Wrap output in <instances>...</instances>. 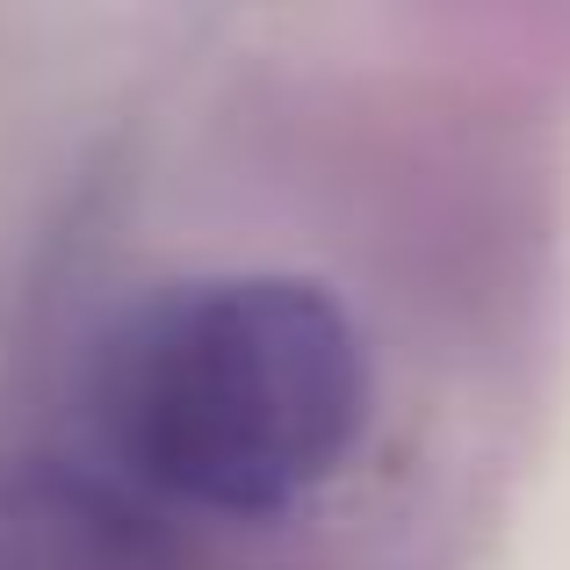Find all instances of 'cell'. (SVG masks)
<instances>
[{
  "mask_svg": "<svg viewBox=\"0 0 570 570\" xmlns=\"http://www.w3.org/2000/svg\"><path fill=\"white\" fill-rule=\"evenodd\" d=\"M95 412L153 491L203 513H275L354 448L368 362L318 282L203 275L109 333Z\"/></svg>",
  "mask_w": 570,
  "mask_h": 570,
  "instance_id": "obj_1",
  "label": "cell"
},
{
  "mask_svg": "<svg viewBox=\"0 0 570 570\" xmlns=\"http://www.w3.org/2000/svg\"><path fill=\"white\" fill-rule=\"evenodd\" d=\"M0 570H95L87 505L37 476H0Z\"/></svg>",
  "mask_w": 570,
  "mask_h": 570,
  "instance_id": "obj_2",
  "label": "cell"
}]
</instances>
